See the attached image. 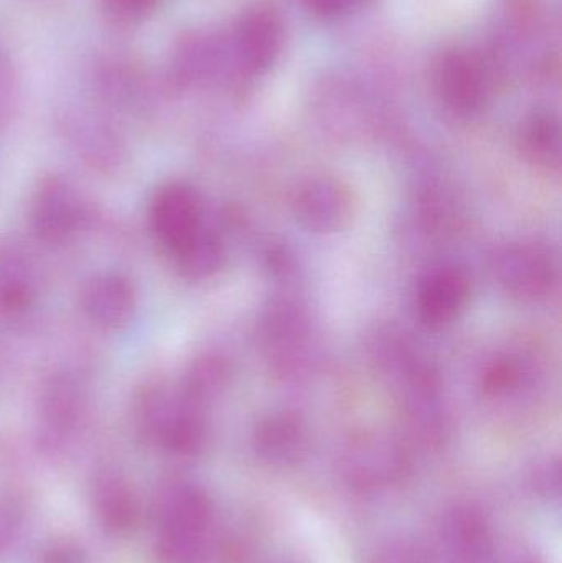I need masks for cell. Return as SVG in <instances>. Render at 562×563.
Wrapping results in <instances>:
<instances>
[{"mask_svg":"<svg viewBox=\"0 0 562 563\" xmlns=\"http://www.w3.org/2000/svg\"><path fill=\"white\" fill-rule=\"evenodd\" d=\"M214 536V508L200 486L168 483L155 501L154 554L158 563H203Z\"/></svg>","mask_w":562,"mask_h":563,"instance_id":"cell-1","label":"cell"},{"mask_svg":"<svg viewBox=\"0 0 562 563\" xmlns=\"http://www.w3.org/2000/svg\"><path fill=\"white\" fill-rule=\"evenodd\" d=\"M432 85L441 101L459 114H474L487 99V75L477 56L448 49L432 65Z\"/></svg>","mask_w":562,"mask_h":563,"instance_id":"cell-2","label":"cell"},{"mask_svg":"<svg viewBox=\"0 0 562 563\" xmlns=\"http://www.w3.org/2000/svg\"><path fill=\"white\" fill-rule=\"evenodd\" d=\"M151 223L158 240L177 254L201 233L197 194L187 185H165L152 200Z\"/></svg>","mask_w":562,"mask_h":563,"instance_id":"cell-3","label":"cell"},{"mask_svg":"<svg viewBox=\"0 0 562 563\" xmlns=\"http://www.w3.org/2000/svg\"><path fill=\"white\" fill-rule=\"evenodd\" d=\"M439 542L451 563H495L497 559L491 526L472 506H454L444 512Z\"/></svg>","mask_w":562,"mask_h":563,"instance_id":"cell-4","label":"cell"},{"mask_svg":"<svg viewBox=\"0 0 562 563\" xmlns=\"http://www.w3.org/2000/svg\"><path fill=\"white\" fill-rule=\"evenodd\" d=\"M32 227L42 240L62 243L81 227L85 210L75 188L59 177L40 184L32 201Z\"/></svg>","mask_w":562,"mask_h":563,"instance_id":"cell-5","label":"cell"},{"mask_svg":"<svg viewBox=\"0 0 562 563\" xmlns=\"http://www.w3.org/2000/svg\"><path fill=\"white\" fill-rule=\"evenodd\" d=\"M92 515L102 531L111 536H125L141 518V499L132 483L114 468L96 473L91 489Z\"/></svg>","mask_w":562,"mask_h":563,"instance_id":"cell-6","label":"cell"},{"mask_svg":"<svg viewBox=\"0 0 562 563\" xmlns=\"http://www.w3.org/2000/svg\"><path fill=\"white\" fill-rule=\"evenodd\" d=\"M135 290L124 277L109 274L89 280L81 290L86 317L102 330H121L135 314Z\"/></svg>","mask_w":562,"mask_h":563,"instance_id":"cell-7","label":"cell"},{"mask_svg":"<svg viewBox=\"0 0 562 563\" xmlns=\"http://www.w3.org/2000/svg\"><path fill=\"white\" fill-rule=\"evenodd\" d=\"M283 40L280 16L271 9H256L241 20L234 48L244 69L260 73L276 62L283 48Z\"/></svg>","mask_w":562,"mask_h":563,"instance_id":"cell-8","label":"cell"},{"mask_svg":"<svg viewBox=\"0 0 562 563\" xmlns=\"http://www.w3.org/2000/svg\"><path fill=\"white\" fill-rule=\"evenodd\" d=\"M40 442L46 453H62L71 442L81 419V396L71 383H58L43 402Z\"/></svg>","mask_w":562,"mask_h":563,"instance_id":"cell-9","label":"cell"},{"mask_svg":"<svg viewBox=\"0 0 562 563\" xmlns=\"http://www.w3.org/2000/svg\"><path fill=\"white\" fill-rule=\"evenodd\" d=\"M465 284L455 274H439L422 291V313L432 323H444L464 303Z\"/></svg>","mask_w":562,"mask_h":563,"instance_id":"cell-10","label":"cell"},{"mask_svg":"<svg viewBox=\"0 0 562 563\" xmlns=\"http://www.w3.org/2000/svg\"><path fill=\"white\" fill-rule=\"evenodd\" d=\"M300 433L293 426H271L261 433L260 450L264 459L276 465H287L299 456Z\"/></svg>","mask_w":562,"mask_h":563,"instance_id":"cell-11","label":"cell"},{"mask_svg":"<svg viewBox=\"0 0 562 563\" xmlns=\"http://www.w3.org/2000/svg\"><path fill=\"white\" fill-rule=\"evenodd\" d=\"M32 285L23 267L0 254V310H19L29 305Z\"/></svg>","mask_w":562,"mask_h":563,"instance_id":"cell-12","label":"cell"},{"mask_svg":"<svg viewBox=\"0 0 562 563\" xmlns=\"http://www.w3.org/2000/svg\"><path fill=\"white\" fill-rule=\"evenodd\" d=\"M366 563H434L428 549L412 541H389L378 545Z\"/></svg>","mask_w":562,"mask_h":563,"instance_id":"cell-13","label":"cell"},{"mask_svg":"<svg viewBox=\"0 0 562 563\" xmlns=\"http://www.w3.org/2000/svg\"><path fill=\"white\" fill-rule=\"evenodd\" d=\"M33 563H91V558L81 542L56 538L38 549Z\"/></svg>","mask_w":562,"mask_h":563,"instance_id":"cell-14","label":"cell"},{"mask_svg":"<svg viewBox=\"0 0 562 563\" xmlns=\"http://www.w3.org/2000/svg\"><path fill=\"white\" fill-rule=\"evenodd\" d=\"M106 9L122 22H137L147 16L158 0H104Z\"/></svg>","mask_w":562,"mask_h":563,"instance_id":"cell-15","label":"cell"},{"mask_svg":"<svg viewBox=\"0 0 562 563\" xmlns=\"http://www.w3.org/2000/svg\"><path fill=\"white\" fill-rule=\"evenodd\" d=\"M363 2L365 0H302L309 12L317 16H323V19L342 15Z\"/></svg>","mask_w":562,"mask_h":563,"instance_id":"cell-16","label":"cell"},{"mask_svg":"<svg viewBox=\"0 0 562 563\" xmlns=\"http://www.w3.org/2000/svg\"><path fill=\"white\" fill-rule=\"evenodd\" d=\"M13 96V73L9 63L0 58V118L5 114L12 102Z\"/></svg>","mask_w":562,"mask_h":563,"instance_id":"cell-17","label":"cell"}]
</instances>
